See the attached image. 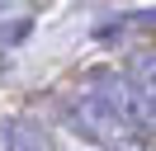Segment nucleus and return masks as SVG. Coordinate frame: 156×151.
<instances>
[{
    "label": "nucleus",
    "mask_w": 156,
    "mask_h": 151,
    "mask_svg": "<svg viewBox=\"0 0 156 151\" xmlns=\"http://www.w3.org/2000/svg\"><path fill=\"white\" fill-rule=\"evenodd\" d=\"M66 123L85 142L118 151V146H137V132H142L147 113H142V104H137L128 76L99 71V76H90V85L66 104Z\"/></svg>",
    "instance_id": "obj_1"
},
{
    "label": "nucleus",
    "mask_w": 156,
    "mask_h": 151,
    "mask_svg": "<svg viewBox=\"0 0 156 151\" xmlns=\"http://www.w3.org/2000/svg\"><path fill=\"white\" fill-rule=\"evenodd\" d=\"M128 85H133L147 123H156V52H133V61H128Z\"/></svg>",
    "instance_id": "obj_2"
},
{
    "label": "nucleus",
    "mask_w": 156,
    "mask_h": 151,
    "mask_svg": "<svg viewBox=\"0 0 156 151\" xmlns=\"http://www.w3.org/2000/svg\"><path fill=\"white\" fill-rule=\"evenodd\" d=\"M0 151H52L33 123L24 118H0Z\"/></svg>",
    "instance_id": "obj_3"
},
{
    "label": "nucleus",
    "mask_w": 156,
    "mask_h": 151,
    "mask_svg": "<svg viewBox=\"0 0 156 151\" xmlns=\"http://www.w3.org/2000/svg\"><path fill=\"white\" fill-rule=\"evenodd\" d=\"M118 151H137V146H118Z\"/></svg>",
    "instance_id": "obj_4"
}]
</instances>
